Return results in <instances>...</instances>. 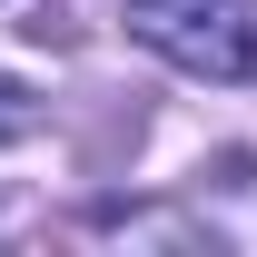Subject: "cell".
I'll return each mask as SVG.
<instances>
[{
  "mask_svg": "<svg viewBox=\"0 0 257 257\" xmlns=\"http://www.w3.org/2000/svg\"><path fill=\"white\" fill-rule=\"evenodd\" d=\"M128 30L188 79H257V10L247 0H128Z\"/></svg>",
  "mask_w": 257,
  "mask_h": 257,
  "instance_id": "cell-1",
  "label": "cell"
},
{
  "mask_svg": "<svg viewBox=\"0 0 257 257\" xmlns=\"http://www.w3.org/2000/svg\"><path fill=\"white\" fill-rule=\"evenodd\" d=\"M30 119H40V109H30V89H20V79H0V139H20Z\"/></svg>",
  "mask_w": 257,
  "mask_h": 257,
  "instance_id": "cell-2",
  "label": "cell"
}]
</instances>
